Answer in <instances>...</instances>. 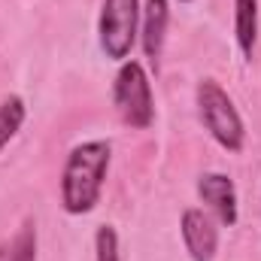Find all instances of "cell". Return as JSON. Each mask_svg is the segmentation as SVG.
<instances>
[{
    "mask_svg": "<svg viewBox=\"0 0 261 261\" xmlns=\"http://www.w3.org/2000/svg\"><path fill=\"white\" fill-rule=\"evenodd\" d=\"M113 146L107 140H85L70 149L61 170V206L70 216H85L100 203L110 173Z\"/></svg>",
    "mask_w": 261,
    "mask_h": 261,
    "instance_id": "1",
    "label": "cell"
},
{
    "mask_svg": "<svg viewBox=\"0 0 261 261\" xmlns=\"http://www.w3.org/2000/svg\"><path fill=\"white\" fill-rule=\"evenodd\" d=\"M195 100H197V116H200L206 134L225 152H234V155L243 152L246 128H243V119H240L234 100L228 97V91L216 79H200L195 88Z\"/></svg>",
    "mask_w": 261,
    "mask_h": 261,
    "instance_id": "2",
    "label": "cell"
},
{
    "mask_svg": "<svg viewBox=\"0 0 261 261\" xmlns=\"http://www.w3.org/2000/svg\"><path fill=\"white\" fill-rule=\"evenodd\" d=\"M113 103L122 116V122L137 130L152 128L155 122V97H152V82L149 73L140 61H122L116 79H113Z\"/></svg>",
    "mask_w": 261,
    "mask_h": 261,
    "instance_id": "3",
    "label": "cell"
},
{
    "mask_svg": "<svg viewBox=\"0 0 261 261\" xmlns=\"http://www.w3.org/2000/svg\"><path fill=\"white\" fill-rule=\"evenodd\" d=\"M140 28V0H103L97 18V43L110 61H128Z\"/></svg>",
    "mask_w": 261,
    "mask_h": 261,
    "instance_id": "4",
    "label": "cell"
},
{
    "mask_svg": "<svg viewBox=\"0 0 261 261\" xmlns=\"http://www.w3.org/2000/svg\"><path fill=\"white\" fill-rule=\"evenodd\" d=\"M197 195L200 200L213 210V216L225 225V228H234L237 219H240V203H237V186L231 176L225 173H200L197 176Z\"/></svg>",
    "mask_w": 261,
    "mask_h": 261,
    "instance_id": "5",
    "label": "cell"
},
{
    "mask_svg": "<svg viewBox=\"0 0 261 261\" xmlns=\"http://www.w3.org/2000/svg\"><path fill=\"white\" fill-rule=\"evenodd\" d=\"M179 234H182V243H186V252L192 261H213L216 258V249H219V231L213 225V219L197 210L189 206L179 219Z\"/></svg>",
    "mask_w": 261,
    "mask_h": 261,
    "instance_id": "6",
    "label": "cell"
},
{
    "mask_svg": "<svg viewBox=\"0 0 261 261\" xmlns=\"http://www.w3.org/2000/svg\"><path fill=\"white\" fill-rule=\"evenodd\" d=\"M143 31H140V46L146 61L158 70L164 40H167V21H170V0H146L143 3Z\"/></svg>",
    "mask_w": 261,
    "mask_h": 261,
    "instance_id": "7",
    "label": "cell"
},
{
    "mask_svg": "<svg viewBox=\"0 0 261 261\" xmlns=\"http://www.w3.org/2000/svg\"><path fill=\"white\" fill-rule=\"evenodd\" d=\"M234 40L240 55L252 61L258 43V0H234Z\"/></svg>",
    "mask_w": 261,
    "mask_h": 261,
    "instance_id": "8",
    "label": "cell"
},
{
    "mask_svg": "<svg viewBox=\"0 0 261 261\" xmlns=\"http://www.w3.org/2000/svg\"><path fill=\"white\" fill-rule=\"evenodd\" d=\"M0 261H37V225L24 219L21 228L0 243Z\"/></svg>",
    "mask_w": 261,
    "mask_h": 261,
    "instance_id": "9",
    "label": "cell"
},
{
    "mask_svg": "<svg viewBox=\"0 0 261 261\" xmlns=\"http://www.w3.org/2000/svg\"><path fill=\"white\" fill-rule=\"evenodd\" d=\"M24 119H28V107H24V100L18 94H9V97L0 100V152L6 149V143L15 140V134L21 130Z\"/></svg>",
    "mask_w": 261,
    "mask_h": 261,
    "instance_id": "10",
    "label": "cell"
},
{
    "mask_svg": "<svg viewBox=\"0 0 261 261\" xmlns=\"http://www.w3.org/2000/svg\"><path fill=\"white\" fill-rule=\"evenodd\" d=\"M94 261H122L119 255V234L113 225H100L94 231Z\"/></svg>",
    "mask_w": 261,
    "mask_h": 261,
    "instance_id": "11",
    "label": "cell"
},
{
    "mask_svg": "<svg viewBox=\"0 0 261 261\" xmlns=\"http://www.w3.org/2000/svg\"><path fill=\"white\" fill-rule=\"evenodd\" d=\"M176 3H192V0H176Z\"/></svg>",
    "mask_w": 261,
    "mask_h": 261,
    "instance_id": "12",
    "label": "cell"
}]
</instances>
